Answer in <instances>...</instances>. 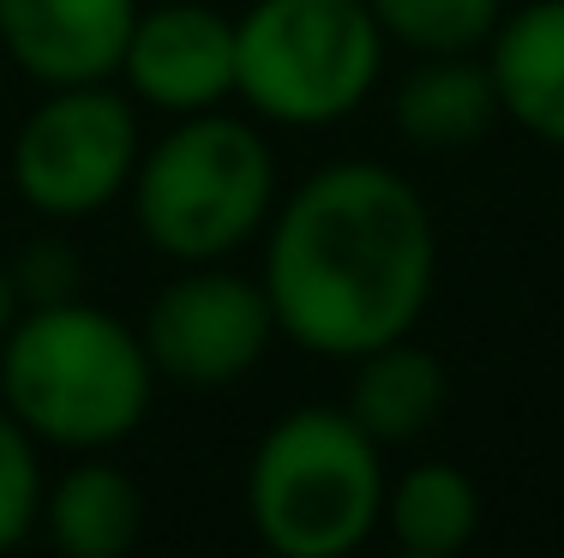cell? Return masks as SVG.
<instances>
[{
	"label": "cell",
	"instance_id": "6da1fadb",
	"mask_svg": "<svg viewBox=\"0 0 564 558\" xmlns=\"http://www.w3.org/2000/svg\"><path fill=\"white\" fill-rule=\"evenodd\" d=\"M259 283L276 307V337L348 366L379 342L414 337L433 307V205L391 163H325L276 198Z\"/></svg>",
	"mask_w": 564,
	"mask_h": 558
},
{
	"label": "cell",
	"instance_id": "7a4b0ae2",
	"mask_svg": "<svg viewBox=\"0 0 564 558\" xmlns=\"http://www.w3.org/2000/svg\"><path fill=\"white\" fill-rule=\"evenodd\" d=\"M156 384L139 325L85 295L24 307L0 337V403L43 450H115L151 420Z\"/></svg>",
	"mask_w": 564,
	"mask_h": 558
},
{
	"label": "cell",
	"instance_id": "3957f363",
	"mask_svg": "<svg viewBox=\"0 0 564 558\" xmlns=\"http://www.w3.org/2000/svg\"><path fill=\"white\" fill-rule=\"evenodd\" d=\"M276 151L252 114H181L139 151L127 205L139 241L169 264H223L276 217Z\"/></svg>",
	"mask_w": 564,
	"mask_h": 558
},
{
	"label": "cell",
	"instance_id": "277c9868",
	"mask_svg": "<svg viewBox=\"0 0 564 558\" xmlns=\"http://www.w3.org/2000/svg\"><path fill=\"white\" fill-rule=\"evenodd\" d=\"M384 445L348 408L301 403L247 462V523L276 558H348L384 528Z\"/></svg>",
	"mask_w": 564,
	"mask_h": 558
},
{
	"label": "cell",
	"instance_id": "5b68a950",
	"mask_svg": "<svg viewBox=\"0 0 564 558\" xmlns=\"http://www.w3.org/2000/svg\"><path fill=\"white\" fill-rule=\"evenodd\" d=\"M384 55L367 0H252L235 19V102L264 127L325 132L367 109Z\"/></svg>",
	"mask_w": 564,
	"mask_h": 558
},
{
	"label": "cell",
	"instance_id": "8992f818",
	"mask_svg": "<svg viewBox=\"0 0 564 558\" xmlns=\"http://www.w3.org/2000/svg\"><path fill=\"white\" fill-rule=\"evenodd\" d=\"M144 132L139 102L120 78L102 85H48L19 121L7 151L12 193L43 222H85L127 198Z\"/></svg>",
	"mask_w": 564,
	"mask_h": 558
},
{
	"label": "cell",
	"instance_id": "52a82bcc",
	"mask_svg": "<svg viewBox=\"0 0 564 558\" xmlns=\"http://www.w3.org/2000/svg\"><path fill=\"white\" fill-rule=\"evenodd\" d=\"M139 337L163 384L228 391L252 379L276 342V307L259 276L223 264H181L139 318Z\"/></svg>",
	"mask_w": 564,
	"mask_h": 558
},
{
	"label": "cell",
	"instance_id": "ba28073f",
	"mask_svg": "<svg viewBox=\"0 0 564 558\" xmlns=\"http://www.w3.org/2000/svg\"><path fill=\"white\" fill-rule=\"evenodd\" d=\"M115 78L139 109L169 114V121L228 109L235 102V19L205 0L139 7Z\"/></svg>",
	"mask_w": 564,
	"mask_h": 558
},
{
	"label": "cell",
	"instance_id": "9c48e42d",
	"mask_svg": "<svg viewBox=\"0 0 564 558\" xmlns=\"http://www.w3.org/2000/svg\"><path fill=\"white\" fill-rule=\"evenodd\" d=\"M144 0H0V55L36 90L120 73Z\"/></svg>",
	"mask_w": 564,
	"mask_h": 558
},
{
	"label": "cell",
	"instance_id": "30bf717a",
	"mask_svg": "<svg viewBox=\"0 0 564 558\" xmlns=\"http://www.w3.org/2000/svg\"><path fill=\"white\" fill-rule=\"evenodd\" d=\"M480 55L499 85L505 121L546 151H564V0L505 7L499 31Z\"/></svg>",
	"mask_w": 564,
	"mask_h": 558
},
{
	"label": "cell",
	"instance_id": "8fae6325",
	"mask_svg": "<svg viewBox=\"0 0 564 558\" xmlns=\"http://www.w3.org/2000/svg\"><path fill=\"white\" fill-rule=\"evenodd\" d=\"M505 121L487 55H414L391 90V127L414 151H468Z\"/></svg>",
	"mask_w": 564,
	"mask_h": 558
},
{
	"label": "cell",
	"instance_id": "7c38bea8",
	"mask_svg": "<svg viewBox=\"0 0 564 558\" xmlns=\"http://www.w3.org/2000/svg\"><path fill=\"white\" fill-rule=\"evenodd\" d=\"M43 535L61 558H127L144 540V486L102 450H85L43 493Z\"/></svg>",
	"mask_w": 564,
	"mask_h": 558
},
{
	"label": "cell",
	"instance_id": "4fadbf2b",
	"mask_svg": "<svg viewBox=\"0 0 564 558\" xmlns=\"http://www.w3.org/2000/svg\"><path fill=\"white\" fill-rule=\"evenodd\" d=\"M348 396L343 408L360 420L384 450L391 445H414L421 433L438 427L451 403V379H445V361L433 349H421L414 337H397V342H379L372 354L348 361Z\"/></svg>",
	"mask_w": 564,
	"mask_h": 558
},
{
	"label": "cell",
	"instance_id": "5bb4252c",
	"mask_svg": "<svg viewBox=\"0 0 564 558\" xmlns=\"http://www.w3.org/2000/svg\"><path fill=\"white\" fill-rule=\"evenodd\" d=\"M384 535L409 558H456L480 535V486L456 462H409L384 486Z\"/></svg>",
	"mask_w": 564,
	"mask_h": 558
},
{
	"label": "cell",
	"instance_id": "9a60e30c",
	"mask_svg": "<svg viewBox=\"0 0 564 558\" xmlns=\"http://www.w3.org/2000/svg\"><path fill=\"white\" fill-rule=\"evenodd\" d=\"M379 31L409 55H480L505 19V0H367Z\"/></svg>",
	"mask_w": 564,
	"mask_h": 558
},
{
	"label": "cell",
	"instance_id": "2e32d148",
	"mask_svg": "<svg viewBox=\"0 0 564 558\" xmlns=\"http://www.w3.org/2000/svg\"><path fill=\"white\" fill-rule=\"evenodd\" d=\"M43 445L36 433L0 403V558L19 552L43 528Z\"/></svg>",
	"mask_w": 564,
	"mask_h": 558
},
{
	"label": "cell",
	"instance_id": "e0dca14e",
	"mask_svg": "<svg viewBox=\"0 0 564 558\" xmlns=\"http://www.w3.org/2000/svg\"><path fill=\"white\" fill-rule=\"evenodd\" d=\"M12 276H19L24 307L73 300V295H78V252L66 247L61 234H36V241L19 247V259H12Z\"/></svg>",
	"mask_w": 564,
	"mask_h": 558
},
{
	"label": "cell",
	"instance_id": "ac0fdd59",
	"mask_svg": "<svg viewBox=\"0 0 564 558\" xmlns=\"http://www.w3.org/2000/svg\"><path fill=\"white\" fill-rule=\"evenodd\" d=\"M24 313V295H19V276H12V259H0V337L12 330V318Z\"/></svg>",
	"mask_w": 564,
	"mask_h": 558
}]
</instances>
